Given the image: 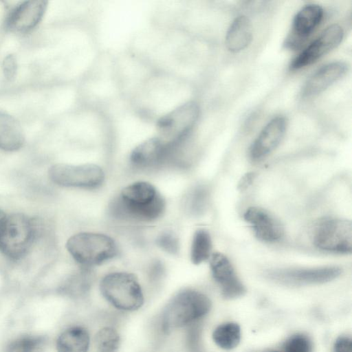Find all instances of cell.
<instances>
[{"label":"cell","instance_id":"6da1fadb","mask_svg":"<svg viewBox=\"0 0 352 352\" xmlns=\"http://www.w3.org/2000/svg\"><path fill=\"white\" fill-rule=\"evenodd\" d=\"M165 201L150 183L137 182L126 186L109 206L113 217L121 220L151 221L162 216Z\"/></svg>","mask_w":352,"mask_h":352},{"label":"cell","instance_id":"7a4b0ae2","mask_svg":"<svg viewBox=\"0 0 352 352\" xmlns=\"http://www.w3.org/2000/svg\"><path fill=\"white\" fill-rule=\"evenodd\" d=\"M36 223L21 213L6 216L0 228L1 252L12 261L25 256L38 234Z\"/></svg>","mask_w":352,"mask_h":352},{"label":"cell","instance_id":"3957f363","mask_svg":"<svg viewBox=\"0 0 352 352\" xmlns=\"http://www.w3.org/2000/svg\"><path fill=\"white\" fill-rule=\"evenodd\" d=\"M66 248L72 258L83 267L100 265L118 254L114 240L96 232H80L71 236Z\"/></svg>","mask_w":352,"mask_h":352},{"label":"cell","instance_id":"277c9868","mask_svg":"<svg viewBox=\"0 0 352 352\" xmlns=\"http://www.w3.org/2000/svg\"><path fill=\"white\" fill-rule=\"evenodd\" d=\"M199 115V107L188 101L162 116L156 124L157 137L168 148V156L187 136Z\"/></svg>","mask_w":352,"mask_h":352},{"label":"cell","instance_id":"5b68a950","mask_svg":"<svg viewBox=\"0 0 352 352\" xmlns=\"http://www.w3.org/2000/svg\"><path fill=\"white\" fill-rule=\"evenodd\" d=\"M100 289L103 297L118 309L135 311L144 303L138 280L129 272H115L107 274L100 281Z\"/></svg>","mask_w":352,"mask_h":352},{"label":"cell","instance_id":"8992f818","mask_svg":"<svg viewBox=\"0 0 352 352\" xmlns=\"http://www.w3.org/2000/svg\"><path fill=\"white\" fill-rule=\"evenodd\" d=\"M210 305L209 298L199 292H182L167 305L163 315V327L171 329L188 324L205 316Z\"/></svg>","mask_w":352,"mask_h":352},{"label":"cell","instance_id":"52a82bcc","mask_svg":"<svg viewBox=\"0 0 352 352\" xmlns=\"http://www.w3.org/2000/svg\"><path fill=\"white\" fill-rule=\"evenodd\" d=\"M313 240L318 249L336 253H351V222L340 218L326 219L316 226Z\"/></svg>","mask_w":352,"mask_h":352},{"label":"cell","instance_id":"ba28073f","mask_svg":"<svg viewBox=\"0 0 352 352\" xmlns=\"http://www.w3.org/2000/svg\"><path fill=\"white\" fill-rule=\"evenodd\" d=\"M49 177L54 184L62 186L95 188L103 183L104 173L96 164H57L50 167Z\"/></svg>","mask_w":352,"mask_h":352},{"label":"cell","instance_id":"9c48e42d","mask_svg":"<svg viewBox=\"0 0 352 352\" xmlns=\"http://www.w3.org/2000/svg\"><path fill=\"white\" fill-rule=\"evenodd\" d=\"M343 35L341 26L338 24L329 25L293 60L290 68L298 69L314 63L336 47L342 41Z\"/></svg>","mask_w":352,"mask_h":352},{"label":"cell","instance_id":"30bf717a","mask_svg":"<svg viewBox=\"0 0 352 352\" xmlns=\"http://www.w3.org/2000/svg\"><path fill=\"white\" fill-rule=\"evenodd\" d=\"M341 272L338 267L295 268L276 270L271 272L270 276L280 283L302 285L331 281L340 276Z\"/></svg>","mask_w":352,"mask_h":352},{"label":"cell","instance_id":"8fae6325","mask_svg":"<svg viewBox=\"0 0 352 352\" xmlns=\"http://www.w3.org/2000/svg\"><path fill=\"white\" fill-rule=\"evenodd\" d=\"M323 18V9L317 4H308L295 15L285 43L290 48L302 44L320 25Z\"/></svg>","mask_w":352,"mask_h":352},{"label":"cell","instance_id":"7c38bea8","mask_svg":"<svg viewBox=\"0 0 352 352\" xmlns=\"http://www.w3.org/2000/svg\"><path fill=\"white\" fill-rule=\"evenodd\" d=\"M210 264L213 278L220 286L224 297L233 298L244 294L245 287L225 255L219 252L212 254Z\"/></svg>","mask_w":352,"mask_h":352},{"label":"cell","instance_id":"4fadbf2b","mask_svg":"<svg viewBox=\"0 0 352 352\" xmlns=\"http://www.w3.org/2000/svg\"><path fill=\"white\" fill-rule=\"evenodd\" d=\"M286 128L287 120L283 116H276L269 121L250 146L251 159L261 160L272 152L282 140Z\"/></svg>","mask_w":352,"mask_h":352},{"label":"cell","instance_id":"5bb4252c","mask_svg":"<svg viewBox=\"0 0 352 352\" xmlns=\"http://www.w3.org/2000/svg\"><path fill=\"white\" fill-rule=\"evenodd\" d=\"M47 2L43 0L27 1L16 6L6 19V25L12 32L23 33L36 27L41 21Z\"/></svg>","mask_w":352,"mask_h":352},{"label":"cell","instance_id":"9a60e30c","mask_svg":"<svg viewBox=\"0 0 352 352\" xmlns=\"http://www.w3.org/2000/svg\"><path fill=\"white\" fill-rule=\"evenodd\" d=\"M243 217L250 224L256 236L263 241L275 242L283 235V228L280 221L263 208L250 207Z\"/></svg>","mask_w":352,"mask_h":352},{"label":"cell","instance_id":"2e32d148","mask_svg":"<svg viewBox=\"0 0 352 352\" xmlns=\"http://www.w3.org/2000/svg\"><path fill=\"white\" fill-rule=\"evenodd\" d=\"M168 154L167 147L155 136L137 146L130 155V161L135 168H152L167 162Z\"/></svg>","mask_w":352,"mask_h":352},{"label":"cell","instance_id":"e0dca14e","mask_svg":"<svg viewBox=\"0 0 352 352\" xmlns=\"http://www.w3.org/2000/svg\"><path fill=\"white\" fill-rule=\"evenodd\" d=\"M347 69V65L341 61L323 65L307 80L302 89V96L310 97L322 92L342 77Z\"/></svg>","mask_w":352,"mask_h":352},{"label":"cell","instance_id":"ac0fdd59","mask_svg":"<svg viewBox=\"0 0 352 352\" xmlns=\"http://www.w3.org/2000/svg\"><path fill=\"white\" fill-rule=\"evenodd\" d=\"M253 36L252 25L245 16H239L231 23L226 36V45L232 52L245 49L251 43Z\"/></svg>","mask_w":352,"mask_h":352},{"label":"cell","instance_id":"d6986e66","mask_svg":"<svg viewBox=\"0 0 352 352\" xmlns=\"http://www.w3.org/2000/svg\"><path fill=\"white\" fill-rule=\"evenodd\" d=\"M89 335L80 326L66 328L58 336L55 348L56 352H87L89 346Z\"/></svg>","mask_w":352,"mask_h":352},{"label":"cell","instance_id":"ffe728a7","mask_svg":"<svg viewBox=\"0 0 352 352\" xmlns=\"http://www.w3.org/2000/svg\"><path fill=\"white\" fill-rule=\"evenodd\" d=\"M24 143L22 129L10 114L0 111V148L6 151H17Z\"/></svg>","mask_w":352,"mask_h":352},{"label":"cell","instance_id":"44dd1931","mask_svg":"<svg viewBox=\"0 0 352 352\" xmlns=\"http://www.w3.org/2000/svg\"><path fill=\"white\" fill-rule=\"evenodd\" d=\"M212 240L210 234L204 229L197 230L192 238L190 258L198 265L208 260L211 256Z\"/></svg>","mask_w":352,"mask_h":352},{"label":"cell","instance_id":"7402d4cb","mask_svg":"<svg viewBox=\"0 0 352 352\" xmlns=\"http://www.w3.org/2000/svg\"><path fill=\"white\" fill-rule=\"evenodd\" d=\"M212 338L219 347L227 350L232 349L240 342L241 329L236 323H224L214 329Z\"/></svg>","mask_w":352,"mask_h":352},{"label":"cell","instance_id":"603a6c76","mask_svg":"<svg viewBox=\"0 0 352 352\" xmlns=\"http://www.w3.org/2000/svg\"><path fill=\"white\" fill-rule=\"evenodd\" d=\"M46 342L47 339L43 336L22 334L8 341L3 352H36L37 349Z\"/></svg>","mask_w":352,"mask_h":352},{"label":"cell","instance_id":"cb8c5ba5","mask_svg":"<svg viewBox=\"0 0 352 352\" xmlns=\"http://www.w3.org/2000/svg\"><path fill=\"white\" fill-rule=\"evenodd\" d=\"M208 188L203 185L195 187L185 199V207L193 215L201 214L206 209L208 201Z\"/></svg>","mask_w":352,"mask_h":352},{"label":"cell","instance_id":"d4e9b609","mask_svg":"<svg viewBox=\"0 0 352 352\" xmlns=\"http://www.w3.org/2000/svg\"><path fill=\"white\" fill-rule=\"evenodd\" d=\"M119 343V336L112 328L104 327L96 335V344L100 352H113Z\"/></svg>","mask_w":352,"mask_h":352},{"label":"cell","instance_id":"484cf974","mask_svg":"<svg viewBox=\"0 0 352 352\" xmlns=\"http://www.w3.org/2000/svg\"><path fill=\"white\" fill-rule=\"evenodd\" d=\"M310 340L304 335H295L289 338L284 345V352H311Z\"/></svg>","mask_w":352,"mask_h":352},{"label":"cell","instance_id":"4316f807","mask_svg":"<svg viewBox=\"0 0 352 352\" xmlns=\"http://www.w3.org/2000/svg\"><path fill=\"white\" fill-rule=\"evenodd\" d=\"M157 244L164 251L171 254H177L179 248L177 237L170 232L161 234L157 239Z\"/></svg>","mask_w":352,"mask_h":352},{"label":"cell","instance_id":"83f0119b","mask_svg":"<svg viewBox=\"0 0 352 352\" xmlns=\"http://www.w3.org/2000/svg\"><path fill=\"white\" fill-rule=\"evenodd\" d=\"M2 69L7 79L11 80L14 77L17 70V62L14 55L9 54L3 58Z\"/></svg>","mask_w":352,"mask_h":352},{"label":"cell","instance_id":"f1b7e54d","mask_svg":"<svg viewBox=\"0 0 352 352\" xmlns=\"http://www.w3.org/2000/svg\"><path fill=\"white\" fill-rule=\"evenodd\" d=\"M334 352H352L351 340L347 337L339 338L335 343Z\"/></svg>","mask_w":352,"mask_h":352},{"label":"cell","instance_id":"f546056e","mask_svg":"<svg viewBox=\"0 0 352 352\" xmlns=\"http://www.w3.org/2000/svg\"><path fill=\"white\" fill-rule=\"evenodd\" d=\"M6 214L3 212V211H2L1 210H0V228H1V226L2 225V223L6 217Z\"/></svg>","mask_w":352,"mask_h":352},{"label":"cell","instance_id":"4dcf8cb0","mask_svg":"<svg viewBox=\"0 0 352 352\" xmlns=\"http://www.w3.org/2000/svg\"><path fill=\"white\" fill-rule=\"evenodd\" d=\"M270 352H278V351H270Z\"/></svg>","mask_w":352,"mask_h":352}]
</instances>
